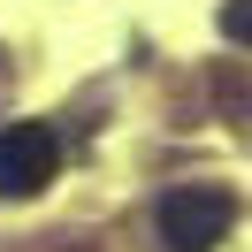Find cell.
Here are the masks:
<instances>
[{
  "label": "cell",
  "mask_w": 252,
  "mask_h": 252,
  "mask_svg": "<svg viewBox=\"0 0 252 252\" xmlns=\"http://www.w3.org/2000/svg\"><path fill=\"white\" fill-rule=\"evenodd\" d=\"M62 168V138L46 123H8L0 130V199H38Z\"/></svg>",
  "instance_id": "2"
},
{
  "label": "cell",
  "mask_w": 252,
  "mask_h": 252,
  "mask_svg": "<svg viewBox=\"0 0 252 252\" xmlns=\"http://www.w3.org/2000/svg\"><path fill=\"white\" fill-rule=\"evenodd\" d=\"M237 221V199L221 184H184L160 199V245L168 252H214Z\"/></svg>",
  "instance_id": "1"
}]
</instances>
